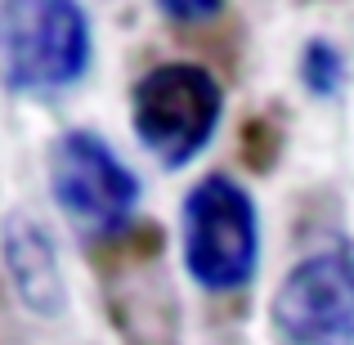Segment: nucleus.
<instances>
[{
  "label": "nucleus",
  "mask_w": 354,
  "mask_h": 345,
  "mask_svg": "<svg viewBox=\"0 0 354 345\" xmlns=\"http://www.w3.org/2000/svg\"><path fill=\"white\" fill-rule=\"evenodd\" d=\"M104 310L126 345H180V301L166 274V247L157 220H130L126 229L90 242Z\"/></svg>",
  "instance_id": "1"
},
{
  "label": "nucleus",
  "mask_w": 354,
  "mask_h": 345,
  "mask_svg": "<svg viewBox=\"0 0 354 345\" xmlns=\"http://www.w3.org/2000/svg\"><path fill=\"white\" fill-rule=\"evenodd\" d=\"M180 247L189 278L211 296L247 292L260 269V211L238 180L211 171L180 202Z\"/></svg>",
  "instance_id": "2"
},
{
  "label": "nucleus",
  "mask_w": 354,
  "mask_h": 345,
  "mask_svg": "<svg viewBox=\"0 0 354 345\" xmlns=\"http://www.w3.org/2000/svg\"><path fill=\"white\" fill-rule=\"evenodd\" d=\"M90 14L68 0L0 5V77L14 95H63L90 72Z\"/></svg>",
  "instance_id": "3"
},
{
  "label": "nucleus",
  "mask_w": 354,
  "mask_h": 345,
  "mask_svg": "<svg viewBox=\"0 0 354 345\" xmlns=\"http://www.w3.org/2000/svg\"><path fill=\"white\" fill-rule=\"evenodd\" d=\"M225 117V90L202 63L171 59L148 68L130 90V126L153 162L184 171L207 153Z\"/></svg>",
  "instance_id": "4"
},
{
  "label": "nucleus",
  "mask_w": 354,
  "mask_h": 345,
  "mask_svg": "<svg viewBox=\"0 0 354 345\" xmlns=\"http://www.w3.org/2000/svg\"><path fill=\"white\" fill-rule=\"evenodd\" d=\"M45 180L54 207L90 238H108L135 216L139 175L95 130H63L45 157Z\"/></svg>",
  "instance_id": "5"
},
{
  "label": "nucleus",
  "mask_w": 354,
  "mask_h": 345,
  "mask_svg": "<svg viewBox=\"0 0 354 345\" xmlns=\"http://www.w3.org/2000/svg\"><path fill=\"white\" fill-rule=\"evenodd\" d=\"M278 345H354V238L310 251L274 287Z\"/></svg>",
  "instance_id": "6"
},
{
  "label": "nucleus",
  "mask_w": 354,
  "mask_h": 345,
  "mask_svg": "<svg viewBox=\"0 0 354 345\" xmlns=\"http://www.w3.org/2000/svg\"><path fill=\"white\" fill-rule=\"evenodd\" d=\"M0 251H5V274L18 305L41 314V319H59L68 310V278H63L59 242H54L50 225L27 216V211H14L5 220Z\"/></svg>",
  "instance_id": "7"
},
{
  "label": "nucleus",
  "mask_w": 354,
  "mask_h": 345,
  "mask_svg": "<svg viewBox=\"0 0 354 345\" xmlns=\"http://www.w3.org/2000/svg\"><path fill=\"white\" fill-rule=\"evenodd\" d=\"M296 77H301L305 95L314 99H337L341 90H346V54H341L337 41H328V36H310L301 50V59H296Z\"/></svg>",
  "instance_id": "8"
},
{
  "label": "nucleus",
  "mask_w": 354,
  "mask_h": 345,
  "mask_svg": "<svg viewBox=\"0 0 354 345\" xmlns=\"http://www.w3.org/2000/svg\"><path fill=\"white\" fill-rule=\"evenodd\" d=\"M283 144H287V121L278 108L247 117V126H242V162L251 171H269L278 162V153H283Z\"/></svg>",
  "instance_id": "9"
},
{
  "label": "nucleus",
  "mask_w": 354,
  "mask_h": 345,
  "mask_svg": "<svg viewBox=\"0 0 354 345\" xmlns=\"http://www.w3.org/2000/svg\"><path fill=\"white\" fill-rule=\"evenodd\" d=\"M162 9L171 23H207V18H220V0H162Z\"/></svg>",
  "instance_id": "10"
}]
</instances>
